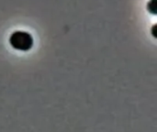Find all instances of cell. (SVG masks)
<instances>
[{
	"mask_svg": "<svg viewBox=\"0 0 157 132\" xmlns=\"http://www.w3.org/2000/svg\"><path fill=\"white\" fill-rule=\"evenodd\" d=\"M9 43L15 50L28 51L33 46V38L26 31L17 30L10 35Z\"/></svg>",
	"mask_w": 157,
	"mask_h": 132,
	"instance_id": "cell-1",
	"label": "cell"
},
{
	"mask_svg": "<svg viewBox=\"0 0 157 132\" xmlns=\"http://www.w3.org/2000/svg\"><path fill=\"white\" fill-rule=\"evenodd\" d=\"M146 8L148 10L149 13L153 14V15H156V11H155V0H151L147 3Z\"/></svg>",
	"mask_w": 157,
	"mask_h": 132,
	"instance_id": "cell-2",
	"label": "cell"
},
{
	"mask_svg": "<svg viewBox=\"0 0 157 132\" xmlns=\"http://www.w3.org/2000/svg\"><path fill=\"white\" fill-rule=\"evenodd\" d=\"M155 27H156V25H154V27H153V28H152V32H153V35H154L155 38H156V35H155Z\"/></svg>",
	"mask_w": 157,
	"mask_h": 132,
	"instance_id": "cell-3",
	"label": "cell"
}]
</instances>
